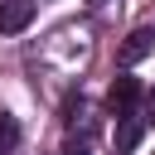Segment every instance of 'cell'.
I'll return each mask as SVG.
<instances>
[{"label": "cell", "instance_id": "6da1fadb", "mask_svg": "<svg viewBox=\"0 0 155 155\" xmlns=\"http://www.w3.org/2000/svg\"><path fill=\"white\" fill-rule=\"evenodd\" d=\"M150 48H155V29H145V24H140V29H131V34H126V44L116 48V63H121V68H131V63H140Z\"/></svg>", "mask_w": 155, "mask_h": 155}, {"label": "cell", "instance_id": "7a4b0ae2", "mask_svg": "<svg viewBox=\"0 0 155 155\" xmlns=\"http://www.w3.org/2000/svg\"><path fill=\"white\" fill-rule=\"evenodd\" d=\"M34 19V0H5L0 5V34H19Z\"/></svg>", "mask_w": 155, "mask_h": 155}, {"label": "cell", "instance_id": "3957f363", "mask_svg": "<svg viewBox=\"0 0 155 155\" xmlns=\"http://www.w3.org/2000/svg\"><path fill=\"white\" fill-rule=\"evenodd\" d=\"M136 97H140V82H136V78H116L111 92H107V107H111L116 116H126V111L136 107Z\"/></svg>", "mask_w": 155, "mask_h": 155}, {"label": "cell", "instance_id": "277c9868", "mask_svg": "<svg viewBox=\"0 0 155 155\" xmlns=\"http://www.w3.org/2000/svg\"><path fill=\"white\" fill-rule=\"evenodd\" d=\"M15 145H19V121H15L10 111H0V155L15 150Z\"/></svg>", "mask_w": 155, "mask_h": 155}, {"label": "cell", "instance_id": "5b68a950", "mask_svg": "<svg viewBox=\"0 0 155 155\" xmlns=\"http://www.w3.org/2000/svg\"><path fill=\"white\" fill-rule=\"evenodd\" d=\"M136 140H140V121H126L121 136H116V145H121V150H136Z\"/></svg>", "mask_w": 155, "mask_h": 155}, {"label": "cell", "instance_id": "8992f818", "mask_svg": "<svg viewBox=\"0 0 155 155\" xmlns=\"http://www.w3.org/2000/svg\"><path fill=\"white\" fill-rule=\"evenodd\" d=\"M63 155H87V145H78V140H68V145H63Z\"/></svg>", "mask_w": 155, "mask_h": 155}, {"label": "cell", "instance_id": "52a82bcc", "mask_svg": "<svg viewBox=\"0 0 155 155\" xmlns=\"http://www.w3.org/2000/svg\"><path fill=\"white\" fill-rule=\"evenodd\" d=\"M150 107H155V97H150Z\"/></svg>", "mask_w": 155, "mask_h": 155}]
</instances>
